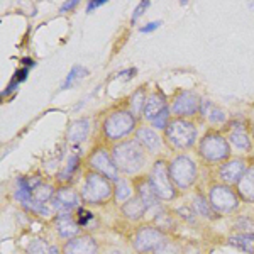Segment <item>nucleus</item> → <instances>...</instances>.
I'll return each mask as SVG.
<instances>
[{
  "mask_svg": "<svg viewBox=\"0 0 254 254\" xmlns=\"http://www.w3.org/2000/svg\"><path fill=\"white\" fill-rule=\"evenodd\" d=\"M176 214L182 215L188 224H195L196 212L193 210V207H180V208H176Z\"/></svg>",
  "mask_w": 254,
  "mask_h": 254,
  "instance_id": "e433bc0d",
  "label": "nucleus"
},
{
  "mask_svg": "<svg viewBox=\"0 0 254 254\" xmlns=\"http://www.w3.org/2000/svg\"><path fill=\"white\" fill-rule=\"evenodd\" d=\"M246 170V161L243 158L239 159H231V161H225L224 165L219 168V178L222 180L225 185H237L241 182V178L244 176Z\"/></svg>",
  "mask_w": 254,
  "mask_h": 254,
  "instance_id": "ddd939ff",
  "label": "nucleus"
},
{
  "mask_svg": "<svg viewBox=\"0 0 254 254\" xmlns=\"http://www.w3.org/2000/svg\"><path fill=\"white\" fill-rule=\"evenodd\" d=\"M136 141L149 153H159L161 151V137L158 132L149 127H141L136 130Z\"/></svg>",
  "mask_w": 254,
  "mask_h": 254,
  "instance_id": "dca6fc26",
  "label": "nucleus"
},
{
  "mask_svg": "<svg viewBox=\"0 0 254 254\" xmlns=\"http://www.w3.org/2000/svg\"><path fill=\"white\" fill-rule=\"evenodd\" d=\"M136 191H137V196H141L144 200V203L147 205V208H153L154 205H158V195L154 193V188L151 185L149 178H142V180H137L136 182Z\"/></svg>",
  "mask_w": 254,
  "mask_h": 254,
  "instance_id": "4be33fe9",
  "label": "nucleus"
},
{
  "mask_svg": "<svg viewBox=\"0 0 254 254\" xmlns=\"http://www.w3.org/2000/svg\"><path fill=\"white\" fill-rule=\"evenodd\" d=\"M229 142L241 151H251V137L248 129L241 122H232V130L229 132Z\"/></svg>",
  "mask_w": 254,
  "mask_h": 254,
  "instance_id": "f3484780",
  "label": "nucleus"
},
{
  "mask_svg": "<svg viewBox=\"0 0 254 254\" xmlns=\"http://www.w3.org/2000/svg\"><path fill=\"white\" fill-rule=\"evenodd\" d=\"M129 198H132L130 196V185L127 180L121 178L116 183V200H119V202H127Z\"/></svg>",
  "mask_w": 254,
  "mask_h": 254,
  "instance_id": "2f4dec72",
  "label": "nucleus"
},
{
  "mask_svg": "<svg viewBox=\"0 0 254 254\" xmlns=\"http://www.w3.org/2000/svg\"><path fill=\"white\" fill-rule=\"evenodd\" d=\"M153 224L156 225L159 231L166 232V231H170V229L175 227V219H173V215H171V212H168V210H165V208H161V210H158L156 215H154Z\"/></svg>",
  "mask_w": 254,
  "mask_h": 254,
  "instance_id": "a878e982",
  "label": "nucleus"
},
{
  "mask_svg": "<svg viewBox=\"0 0 254 254\" xmlns=\"http://www.w3.org/2000/svg\"><path fill=\"white\" fill-rule=\"evenodd\" d=\"M171 182L178 190H188L196 180V165L187 154H180L170 163Z\"/></svg>",
  "mask_w": 254,
  "mask_h": 254,
  "instance_id": "423d86ee",
  "label": "nucleus"
},
{
  "mask_svg": "<svg viewBox=\"0 0 254 254\" xmlns=\"http://www.w3.org/2000/svg\"><path fill=\"white\" fill-rule=\"evenodd\" d=\"M85 76H88V69L87 68H85V66H73L71 71H69V75L66 76V80H64V85L61 88H69L76 80L85 78Z\"/></svg>",
  "mask_w": 254,
  "mask_h": 254,
  "instance_id": "7c9ffc66",
  "label": "nucleus"
},
{
  "mask_svg": "<svg viewBox=\"0 0 254 254\" xmlns=\"http://www.w3.org/2000/svg\"><path fill=\"white\" fill-rule=\"evenodd\" d=\"M149 5H151L149 0H144V2L139 3V5L136 7V10H134V14H132V22H136V20H137L139 17H141L142 14H144V10H146Z\"/></svg>",
  "mask_w": 254,
  "mask_h": 254,
  "instance_id": "58836bf2",
  "label": "nucleus"
},
{
  "mask_svg": "<svg viewBox=\"0 0 254 254\" xmlns=\"http://www.w3.org/2000/svg\"><path fill=\"white\" fill-rule=\"evenodd\" d=\"M88 165L92 168V171H97L102 176H105L110 182H119V170L114 163L112 154H109L104 147H98V149L92 151V154L88 156Z\"/></svg>",
  "mask_w": 254,
  "mask_h": 254,
  "instance_id": "9d476101",
  "label": "nucleus"
},
{
  "mask_svg": "<svg viewBox=\"0 0 254 254\" xmlns=\"http://www.w3.org/2000/svg\"><path fill=\"white\" fill-rule=\"evenodd\" d=\"M170 112H171V109H170V107H166L161 114H159V116H158L156 119H154L153 122H151V126H153L154 129H163V130H166L168 124H170Z\"/></svg>",
  "mask_w": 254,
  "mask_h": 254,
  "instance_id": "f704fd0d",
  "label": "nucleus"
},
{
  "mask_svg": "<svg viewBox=\"0 0 254 254\" xmlns=\"http://www.w3.org/2000/svg\"><path fill=\"white\" fill-rule=\"evenodd\" d=\"M208 202L217 214H231L239 207V196L225 183H215L208 188Z\"/></svg>",
  "mask_w": 254,
  "mask_h": 254,
  "instance_id": "6e6552de",
  "label": "nucleus"
},
{
  "mask_svg": "<svg viewBox=\"0 0 254 254\" xmlns=\"http://www.w3.org/2000/svg\"><path fill=\"white\" fill-rule=\"evenodd\" d=\"M136 129V117L129 110H114L104 121V134L109 141H122Z\"/></svg>",
  "mask_w": 254,
  "mask_h": 254,
  "instance_id": "20e7f679",
  "label": "nucleus"
},
{
  "mask_svg": "<svg viewBox=\"0 0 254 254\" xmlns=\"http://www.w3.org/2000/svg\"><path fill=\"white\" fill-rule=\"evenodd\" d=\"M49 253H51V246L44 239H41V237L32 239L29 246H27V254H49Z\"/></svg>",
  "mask_w": 254,
  "mask_h": 254,
  "instance_id": "c756f323",
  "label": "nucleus"
},
{
  "mask_svg": "<svg viewBox=\"0 0 254 254\" xmlns=\"http://www.w3.org/2000/svg\"><path fill=\"white\" fill-rule=\"evenodd\" d=\"M166 236L163 231H159L156 225H142L136 231L132 237V248L139 254L151 253L158 248L161 241H165Z\"/></svg>",
  "mask_w": 254,
  "mask_h": 254,
  "instance_id": "1a4fd4ad",
  "label": "nucleus"
},
{
  "mask_svg": "<svg viewBox=\"0 0 254 254\" xmlns=\"http://www.w3.org/2000/svg\"><path fill=\"white\" fill-rule=\"evenodd\" d=\"M107 254H122L121 251H117V249H112V251H109Z\"/></svg>",
  "mask_w": 254,
  "mask_h": 254,
  "instance_id": "a18cd8bd",
  "label": "nucleus"
},
{
  "mask_svg": "<svg viewBox=\"0 0 254 254\" xmlns=\"http://www.w3.org/2000/svg\"><path fill=\"white\" fill-rule=\"evenodd\" d=\"M146 93H144V88H139L136 92L132 93L129 100V112L132 114L134 117H141L142 112H144V105H146Z\"/></svg>",
  "mask_w": 254,
  "mask_h": 254,
  "instance_id": "393cba45",
  "label": "nucleus"
},
{
  "mask_svg": "<svg viewBox=\"0 0 254 254\" xmlns=\"http://www.w3.org/2000/svg\"><path fill=\"white\" fill-rule=\"evenodd\" d=\"M105 3V0H93V2H90L88 5H87V12H92V10H95L97 7H102Z\"/></svg>",
  "mask_w": 254,
  "mask_h": 254,
  "instance_id": "79ce46f5",
  "label": "nucleus"
},
{
  "mask_svg": "<svg viewBox=\"0 0 254 254\" xmlns=\"http://www.w3.org/2000/svg\"><path fill=\"white\" fill-rule=\"evenodd\" d=\"M202 98L195 92H182L175 97L171 104V112L178 119L193 117L202 110Z\"/></svg>",
  "mask_w": 254,
  "mask_h": 254,
  "instance_id": "9b49d317",
  "label": "nucleus"
},
{
  "mask_svg": "<svg viewBox=\"0 0 254 254\" xmlns=\"http://www.w3.org/2000/svg\"><path fill=\"white\" fill-rule=\"evenodd\" d=\"M98 244L93 236L83 234L69 239L63 246V254H97Z\"/></svg>",
  "mask_w": 254,
  "mask_h": 254,
  "instance_id": "4468645a",
  "label": "nucleus"
},
{
  "mask_svg": "<svg viewBox=\"0 0 254 254\" xmlns=\"http://www.w3.org/2000/svg\"><path fill=\"white\" fill-rule=\"evenodd\" d=\"M212 107V104L208 100H203L202 102V110H200V114H202V116H207L208 114V109Z\"/></svg>",
  "mask_w": 254,
  "mask_h": 254,
  "instance_id": "37998d69",
  "label": "nucleus"
},
{
  "mask_svg": "<svg viewBox=\"0 0 254 254\" xmlns=\"http://www.w3.org/2000/svg\"><path fill=\"white\" fill-rule=\"evenodd\" d=\"M55 190H53L51 185H48V183H41V185H38L32 190V198L36 200V202L39 203H46L49 202V200L55 198Z\"/></svg>",
  "mask_w": 254,
  "mask_h": 254,
  "instance_id": "bb28decb",
  "label": "nucleus"
},
{
  "mask_svg": "<svg viewBox=\"0 0 254 254\" xmlns=\"http://www.w3.org/2000/svg\"><path fill=\"white\" fill-rule=\"evenodd\" d=\"M229 246L244 251L248 254H254V232H241V234H232L227 239Z\"/></svg>",
  "mask_w": 254,
  "mask_h": 254,
  "instance_id": "5701e85b",
  "label": "nucleus"
},
{
  "mask_svg": "<svg viewBox=\"0 0 254 254\" xmlns=\"http://www.w3.org/2000/svg\"><path fill=\"white\" fill-rule=\"evenodd\" d=\"M166 141L170 142V146H173L175 149L183 151L188 149L195 144L196 141V127L193 122L187 121V119H173L170 121L166 130H165Z\"/></svg>",
  "mask_w": 254,
  "mask_h": 254,
  "instance_id": "7ed1b4c3",
  "label": "nucleus"
},
{
  "mask_svg": "<svg viewBox=\"0 0 254 254\" xmlns=\"http://www.w3.org/2000/svg\"><path fill=\"white\" fill-rule=\"evenodd\" d=\"M234 227L237 229V234H241V232H254V220L249 219V217H237Z\"/></svg>",
  "mask_w": 254,
  "mask_h": 254,
  "instance_id": "72a5a7b5",
  "label": "nucleus"
},
{
  "mask_svg": "<svg viewBox=\"0 0 254 254\" xmlns=\"http://www.w3.org/2000/svg\"><path fill=\"white\" fill-rule=\"evenodd\" d=\"M237 195L246 202H254V165L246 170L244 176L237 183Z\"/></svg>",
  "mask_w": 254,
  "mask_h": 254,
  "instance_id": "412c9836",
  "label": "nucleus"
},
{
  "mask_svg": "<svg viewBox=\"0 0 254 254\" xmlns=\"http://www.w3.org/2000/svg\"><path fill=\"white\" fill-rule=\"evenodd\" d=\"M49 254H61V253H60V249L56 248V246H51V253H49Z\"/></svg>",
  "mask_w": 254,
  "mask_h": 254,
  "instance_id": "c03bdc74",
  "label": "nucleus"
},
{
  "mask_svg": "<svg viewBox=\"0 0 254 254\" xmlns=\"http://www.w3.org/2000/svg\"><path fill=\"white\" fill-rule=\"evenodd\" d=\"M90 132V121L88 119H78V121H73L69 124L66 130V139L71 144H80L87 139Z\"/></svg>",
  "mask_w": 254,
  "mask_h": 254,
  "instance_id": "6ab92c4d",
  "label": "nucleus"
},
{
  "mask_svg": "<svg viewBox=\"0 0 254 254\" xmlns=\"http://www.w3.org/2000/svg\"><path fill=\"white\" fill-rule=\"evenodd\" d=\"M53 208L56 212H73L80 208V195L75 188L61 187L53 198Z\"/></svg>",
  "mask_w": 254,
  "mask_h": 254,
  "instance_id": "f8f14e48",
  "label": "nucleus"
},
{
  "mask_svg": "<svg viewBox=\"0 0 254 254\" xmlns=\"http://www.w3.org/2000/svg\"><path fill=\"white\" fill-rule=\"evenodd\" d=\"M76 222H78L80 227H87L88 222L92 220V214L87 210V208H83V207H80L78 210H76Z\"/></svg>",
  "mask_w": 254,
  "mask_h": 254,
  "instance_id": "4c0bfd02",
  "label": "nucleus"
},
{
  "mask_svg": "<svg viewBox=\"0 0 254 254\" xmlns=\"http://www.w3.org/2000/svg\"><path fill=\"white\" fill-rule=\"evenodd\" d=\"M166 107H168L166 98L163 95H159V93H153V95H149L146 98V105H144V112H142V116H144L146 121L153 122Z\"/></svg>",
  "mask_w": 254,
  "mask_h": 254,
  "instance_id": "aec40b11",
  "label": "nucleus"
},
{
  "mask_svg": "<svg viewBox=\"0 0 254 254\" xmlns=\"http://www.w3.org/2000/svg\"><path fill=\"white\" fill-rule=\"evenodd\" d=\"M149 182L154 188V193L159 200H173L176 196V187L171 182L170 165L166 161H156L149 173Z\"/></svg>",
  "mask_w": 254,
  "mask_h": 254,
  "instance_id": "0eeeda50",
  "label": "nucleus"
},
{
  "mask_svg": "<svg viewBox=\"0 0 254 254\" xmlns=\"http://www.w3.org/2000/svg\"><path fill=\"white\" fill-rule=\"evenodd\" d=\"M112 158L116 163L117 170L122 171L124 175H134L144 166L146 163V153L136 139L122 141L114 146Z\"/></svg>",
  "mask_w": 254,
  "mask_h": 254,
  "instance_id": "f257e3e1",
  "label": "nucleus"
},
{
  "mask_svg": "<svg viewBox=\"0 0 254 254\" xmlns=\"http://www.w3.org/2000/svg\"><path fill=\"white\" fill-rule=\"evenodd\" d=\"M76 7H78V0H68L66 3H63V5H61L60 12H68L71 9H76Z\"/></svg>",
  "mask_w": 254,
  "mask_h": 254,
  "instance_id": "ea45409f",
  "label": "nucleus"
},
{
  "mask_svg": "<svg viewBox=\"0 0 254 254\" xmlns=\"http://www.w3.org/2000/svg\"><path fill=\"white\" fill-rule=\"evenodd\" d=\"M193 210L196 212V215H202L205 219H210V220H215L219 214L214 210V207L210 205L207 196H203L202 193H196L193 196Z\"/></svg>",
  "mask_w": 254,
  "mask_h": 254,
  "instance_id": "b1692460",
  "label": "nucleus"
},
{
  "mask_svg": "<svg viewBox=\"0 0 254 254\" xmlns=\"http://www.w3.org/2000/svg\"><path fill=\"white\" fill-rule=\"evenodd\" d=\"M122 214H124L126 219L129 220H141L142 217H144V214L149 208H147V205L144 203V200L141 198V196H132V198H129L127 202L122 203L121 207Z\"/></svg>",
  "mask_w": 254,
  "mask_h": 254,
  "instance_id": "a211bd4d",
  "label": "nucleus"
},
{
  "mask_svg": "<svg viewBox=\"0 0 254 254\" xmlns=\"http://www.w3.org/2000/svg\"><path fill=\"white\" fill-rule=\"evenodd\" d=\"M153 254H183V246L180 243H176L173 239H166L161 241L159 246L153 251Z\"/></svg>",
  "mask_w": 254,
  "mask_h": 254,
  "instance_id": "cd10ccee",
  "label": "nucleus"
},
{
  "mask_svg": "<svg viewBox=\"0 0 254 254\" xmlns=\"http://www.w3.org/2000/svg\"><path fill=\"white\" fill-rule=\"evenodd\" d=\"M55 225H56L58 236L64 241L73 239V237H76L80 232V225L76 222L75 217H73V212H60V214L56 215Z\"/></svg>",
  "mask_w": 254,
  "mask_h": 254,
  "instance_id": "2eb2a0df",
  "label": "nucleus"
},
{
  "mask_svg": "<svg viewBox=\"0 0 254 254\" xmlns=\"http://www.w3.org/2000/svg\"><path fill=\"white\" fill-rule=\"evenodd\" d=\"M208 121H210V124H214V126L225 124V122H227V116H225V112L222 109H214V110H210V114H208Z\"/></svg>",
  "mask_w": 254,
  "mask_h": 254,
  "instance_id": "c9c22d12",
  "label": "nucleus"
},
{
  "mask_svg": "<svg viewBox=\"0 0 254 254\" xmlns=\"http://www.w3.org/2000/svg\"><path fill=\"white\" fill-rule=\"evenodd\" d=\"M198 153L207 163H224L231 156V144L222 134L207 132L200 139Z\"/></svg>",
  "mask_w": 254,
  "mask_h": 254,
  "instance_id": "39448f33",
  "label": "nucleus"
},
{
  "mask_svg": "<svg viewBox=\"0 0 254 254\" xmlns=\"http://www.w3.org/2000/svg\"><path fill=\"white\" fill-rule=\"evenodd\" d=\"M112 183L97 171H88L81 187V200L90 205L107 202L112 195Z\"/></svg>",
  "mask_w": 254,
  "mask_h": 254,
  "instance_id": "f03ea898",
  "label": "nucleus"
},
{
  "mask_svg": "<svg viewBox=\"0 0 254 254\" xmlns=\"http://www.w3.org/2000/svg\"><path fill=\"white\" fill-rule=\"evenodd\" d=\"M159 26H161V22H159V20H154V22H149V24H146V26H142L141 32H153L154 29H158Z\"/></svg>",
  "mask_w": 254,
  "mask_h": 254,
  "instance_id": "a19ab883",
  "label": "nucleus"
},
{
  "mask_svg": "<svg viewBox=\"0 0 254 254\" xmlns=\"http://www.w3.org/2000/svg\"><path fill=\"white\" fill-rule=\"evenodd\" d=\"M78 163H80L78 156H76V154H71V156L68 158L64 170L60 171V175H58L60 182H66V180H71L73 175H75V171H76V168H78Z\"/></svg>",
  "mask_w": 254,
  "mask_h": 254,
  "instance_id": "c85d7f7f",
  "label": "nucleus"
},
{
  "mask_svg": "<svg viewBox=\"0 0 254 254\" xmlns=\"http://www.w3.org/2000/svg\"><path fill=\"white\" fill-rule=\"evenodd\" d=\"M27 73H29V68H26V66H24V68H20V69H17V71H15V75L12 76L10 85H9V87H7L5 90H3V93H2V95H3V97H5V95H9V93L12 92V90H15V88H17V85H19V83H22V81L27 78Z\"/></svg>",
  "mask_w": 254,
  "mask_h": 254,
  "instance_id": "473e14b6",
  "label": "nucleus"
}]
</instances>
